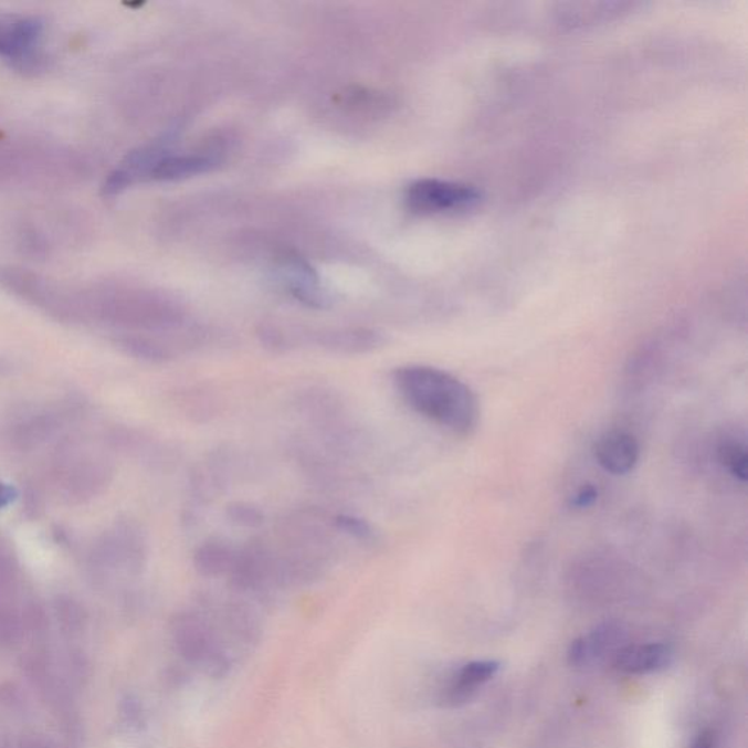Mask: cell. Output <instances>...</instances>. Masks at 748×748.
<instances>
[{
	"instance_id": "cell-17",
	"label": "cell",
	"mask_w": 748,
	"mask_h": 748,
	"mask_svg": "<svg viewBox=\"0 0 748 748\" xmlns=\"http://www.w3.org/2000/svg\"><path fill=\"white\" fill-rule=\"evenodd\" d=\"M718 460L729 474L740 482L748 478V455L745 444L738 442H724L718 447Z\"/></svg>"
},
{
	"instance_id": "cell-3",
	"label": "cell",
	"mask_w": 748,
	"mask_h": 748,
	"mask_svg": "<svg viewBox=\"0 0 748 748\" xmlns=\"http://www.w3.org/2000/svg\"><path fill=\"white\" fill-rule=\"evenodd\" d=\"M112 475V465L106 457L81 446L63 449L54 468L59 493L76 503L89 501L102 493L110 483Z\"/></svg>"
},
{
	"instance_id": "cell-12",
	"label": "cell",
	"mask_w": 748,
	"mask_h": 748,
	"mask_svg": "<svg viewBox=\"0 0 748 748\" xmlns=\"http://www.w3.org/2000/svg\"><path fill=\"white\" fill-rule=\"evenodd\" d=\"M673 650L664 643L628 646L615 655V668L625 674H647L666 668L673 662Z\"/></svg>"
},
{
	"instance_id": "cell-11",
	"label": "cell",
	"mask_w": 748,
	"mask_h": 748,
	"mask_svg": "<svg viewBox=\"0 0 748 748\" xmlns=\"http://www.w3.org/2000/svg\"><path fill=\"white\" fill-rule=\"evenodd\" d=\"M593 453L607 473L624 475L636 466L641 447L632 434L613 430L598 439Z\"/></svg>"
},
{
	"instance_id": "cell-15",
	"label": "cell",
	"mask_w": 748,
	"mask_h": 748,
	"mask_svg": "<svg viewBox=\"0 0 748 748\" xmlns=\"http://www.w3.org/2000/svg\"><path fill=\"white\" fill-rule=\"evenodd\" d=\"M239 548L221 539H208L197 548L193 555L194 570L206 578L229 575L238 559Z\"/></svg>"
},
{
	"instance_id": "cell-19",
	"label": "cell",
	"mask_w": 748,
	"mask_h": 748,
	"mask_svg": "<svg viewBox=\"0 0 748 748\" xmlns=\"http://www.w3.org/2000/svg\"><path fill=\"white\" fill-rule=\"evenodd\" d=\"M56 617L61 628L66 633H78L84 628L85 614L83 607L72 600V598H59L56 601Z\"/></svg>"
},
{
	"instance_id": "cell-4",
	"label": "cell",
	"mask_w": 748,
	"mask_h": 748,
	"mask_svg": "<svg viewBox=\"0 0 748 748\" xmlns=\"http://www.w3.org/2000/svg\"><path fill=\"white\" fill-rule=\"evenodd\" d=\"M482 201V192L475 186L439 179L414 181L407 190V203L412 211L423 214L464 212L473 210Z\"/></svg>"
},
{
	"instance_id": "cell-7",
	"label": "cell",
	"mask_w": 748,
	"mask_h": 748,
	"mask_svg": "<svg viewBox=\"0 0 748 748\" xmlns=\"http://www.w3.org/2000/svg\"><path fill=\"white\" fill-rule=\"evenodd\" d=\"M639 7L634 2L604 0V2H557L552 4L551 22L560 30L576 31L604 24L629 15Z\"/></svg>"
},
{
	"instance_id": "cell-24",
	"label": "cell",
	"mask_w": 748,
	"mask_h": 748,
	"mask_svg": "<svg viewBox=\"0 0 748 748\" xmlns=\"http://www.w3.org/2000/svg\"><path fill=\"white\" fill-rule=\"evenodd\" d=\"M18 497V492L15 487H12L11 484L0 482V509H4L11 505L12 502H15Z\"/></svg>"
},
{
	"instance_id": "cell-2",
	"label": "cell",
	"mask_w": 748,
	"mask_h": 748,
	"mask_svg": "<svg viewBox=\"0 0 748 748\" xmlns=\"http://www.w3.org/2000/svg\"><path fill=\"white\" fill-rule=\"evenodd\" d=\"M148 559V542L135 520H117L99 537L91 555L93 569L99 575L143 572Z\"/></svg>"
},
{
	"instance_id": "cell-9",
	"label": "cell",
	"mask_w": 748,
	"mask_h": 748,
	"mask_svg": "<svg viewBox=\"0 0 748 748\" xmlns=\"http://www.w3.org/2000/svg\"><path fill=\"white\" fill-rule=\"evenodd\" d=\"M281 274L287 284L289 293L296 301L312 308H328L333 306V297L328 289L324 288L319 275L307 264L303 257L287 255L281 262Z\"/></svg>"
},
{
	"instance_id": "cell-6",
	"label": "cell",
	"mask_w": 748,
	"mask_h": 748,
	"mask_svg": "<svg viewBox=\"0 0 748 748\" xmlns=\"http://www.w3.org/2000/svg\"><path fill=\"white\" fill-rule=\"evenodd\" d=\"M44 27L38 18L0 20V56L13 65L30 70L39 65Z\"/></svg>"
},
{
	"instance_id": "cell-14",
	"label": "cell",
	"mask_w": 748,
	"mask_h": 748,
	"mask_svg": "<svg viewBox=\"0 0 748 748\" xmlns=\"http://www.w3.org/2000/svg\"><path fill=\"white\" fill-rule=\"evenodd\" d=\"M498 668L501 664L497 661H475L466 664L444 693V704L455 706L470 699L480 686L496 675Z\"/></svg>"
},
{
	"instance_id": "cell-1",
	"label": "cell",
	"mask_w": 748,
	"mask_h": 748,
	"mask_svg": "<svg viewBox=\"0 0 748 748\" xmlns=\"http://www.w3.org/2000/svg\"><path fill=\"white\" fill-rule=\"evenodd\" d=\"M399 396L417 414L457 436L478 428L480 403L473 389L438 367L407 365L392 375Z\"/></svg>"
},
{
	"instance_id": "cell-25",
	"label": "cell",
	"mask_w": 748,
	"mask_h": 748,
	"mask_svg": "<svg viewBox=\"0 0 748 748\" xmlns=\"http://www.w3.org/2000/svg\"><path fill=\"white\" fill-rule=\"evenodd\" d=\"M692 748H716L715 734L706 729V731L696 738L695 745Z\"/></svg>"
},
{
	"instance_id": "cell-20",
	"label": "cell",
	"mask_w": 748,
	"mask_h": 748,
	"mask_svg": "<svg viewBox=\"0 0 748 748\" xmlns=\"http://www.w3.org/2000/svg\"><path fill=\"white\" fill-rule=\"evenodd\" d=\"M21 624L18 615L7 607H0V643L13 645L20 638Z\"/></svg>"
},
{
	"instance_id": "cell-23",
	"label": "cell",
	"mask_w": 748,
	"mask_h": 748,
	"mask_svg": "<svg viewBox=\"0 0 748 748\" xmlns=\"http://www.w3.org/2000/svg\"><path fill=\"white\" fill-rule=\"evenodd\" d=\"M13 578V568L8 557L0 551V588L7 587Z\"/></svg>"
},
{
	"instance_id": "cell-16",
	"label": "cell",
	"mask_w": 748,
	"mask_h": 748,
	"mask_svg": "<svg viewBox=\"0 0 748 748\" xmlns=\"http://www.w3.org/2000/svg\"><path fill=\"white\" fill-rule=\"evenodd\" d=\"M330 523H333L335 529L348 535L354 541L367 544V546L379 541L378 530L369 520L362 519L360 516L341 514L334 516Z\"/></svg>"
},
{
	"instance_id": "cell-18",
	"label": "cell",
	"mask_w": 748,
	"mask_h": 748,
	"mask_svg": "<svg viewBox=\"0 0 748 748\" xmlns=\"http://www.w3.org/2000/svg\"><path fill=\"white\" fill-rule=\"evenodd\" d=\"M225 518L235 527L257 529L265 524V514L260 506L249 502H233L225 507Z\"/></svg>"
},
{
	"instance_id": "cell-26",
	"label": "cell",
	"mask_w": 748,
	"mask_h": 748,
	"mask_svg": "<svg viewBox=\"0 0 748 748\" xmlns=\"http://www.w3.org/2000/svg\"><path fill=\"white\" fill-rule=\"evenodd\" d=\"M22 748H49L48 746L42 745V742L31 741L29 745H25Z\"/></svg>"
},
{
	"instance_id": "cell-22",
	"label": "cell",
	"mask_w": 748,
	"mask_h": 748,
	"mask_svg": "<svg viewBox=\"0 0 748 748\" xmlns=\"http://www.w3.org/2000/svg\"><path fill=\"white\" fill-rule=\"evenodd\" d=\"M569 662L575 666L583 665L587 662V650H584L583 638L576 639L570 645Z\"/></svg>"
},
{
	"instance_id": "cell-10",
	"label": "cell",
	"mask_w": 748,
	"mask_h": 748,
	"mask_svg": "<svg viewBox=\"0 0 748 748\" xmlns=\"http://www.w3.org/2000/svg\"><path fill=\"white\" fill-rule=\"evenodd\" d=\"M306 339L326 351L341 356L376 351L387 344V335L369 328L322 329L307 334Z\"/></svg>"
},
{
	"instance_id": "cell-5",
	"label": "cell",
	"mask_w": 748,
	"mask_h": 748,
	"mask_svg": "<svg viewBox=\"0 0 748 748\" xmlns=\"http://www.w3.org/2000/svg\"><path fill=\"white\" fill-rule=\"evenodd\" d=\"M173 634L181 655L207 666L212 674L224 673L229 660L221 651L214 629L201 614L180 613L173 621Z\"/></svg>"
},
{
	"instance_id": "cell-8",
	"label": "cell",
	"mask_w": 748,
	"mask_h": 748,
	"mask_svg": "<svg viewBox=\"0 0 748 748\" xmlns=\"http://www.w3.org/2000/svg\"><path fill=\"white\" fill-rule=\"evenodd\" d=\"M70 414V408H39L25 412L9 428V441L18 449H33L49 441Z\"/></svg>"
},
{
	"instance_id": "cell-13",
	"label": "cell",
	"mask_w": 748,
	"mask_h": 748,
	"mask_svg": "<svg viewBox=\"0 0 748 748\" xmlns=\"http://www.w3.org/2000/svg\"><path fill=\"white\" fill-rule=\"evenodd\" d=\"M220 165V158L202 156V154H189V156H171L166 154L154 166L148 179L157 181H179L189 177L210 173Z\"/></svg>"
},
{
	"instance_id": "cell-21",
	"label": "cell",
	"mask_w": 748,
	"mask_h": 748,
	"mask_svg": "<svg viewBox=\"0 0 748 748\" xmlns=\"http://www.w3.org/2000/svg\"><path fill=\"white\" fill-rule=\"evenodd\" d=\"M598 501V488L593 484H584L572 498L575 509H587Z\"/></svg>"
}]
</instances>
